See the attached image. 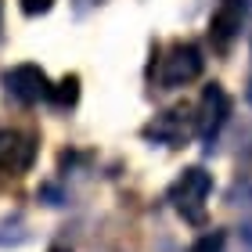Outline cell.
<instances>
[{
  "label": "cell",
  "instance_id": "obj_1",
  "mask_svg": "<svg viewBox=\"0 0 252 252\" xmlns=\"http://www.w3.org/2000/svg\"><path fill=\"white\" fill-rule=\"evenodd\" d=\"M213 194V177L202 166H188L173 184H169V205L184 216L188 223H205V205Z\"/></svg>",
  "mask_w": 252,
  "mask_h": 252
},
{
  "label": "cell",
  "instance_id": "obj_2",
  "mask_svg": "<svg viewBox=\"0 0 252 252\" xmlns=\"http://www.w3.org/2000/svg\"><path fill=\"white\" fill-rule=\"evenodd\" d=\"M202 51L194 43H173L162 58H158V68H155V83L162 90H177V87H188L202 76Z\"/></svg>",
  "mask_w": 252,
  "mask_h": 252
},
{
  "label": "cell",
  "instance_id": "obj_3",
  "mask_svg": "<svg viewBox=\"0 0 252 252\" xmlns=\"http://www.w3.org/2000/svg\"><path fill=\"white\" fill-rule=\"evenodd\" d=\"M198 133V112L191 105H177V108H166L144 126V137L155 144H166V148H180L188 144L191 137Z\"/></svg>",
  "mask_w": 252,
  "mask_h": 252
},
{
  "label": "cell",
  "instance_id": "obj_4",
  "mask_svg": "<svg viewBox=\"0 0 252 252\" xmlns=\"http://www.w3.org/2000/svg\"><path fill=\"white\" fill-rule=\"evenodd\" d=\"M245 15H249V0H220L209 15V43L216 54H227L234 47V40L242 36V26H245Z\"/></svg>",
  "mask_w": 252,
  "mask_h": 252
},
{
  "label": "cell",
  "instance_id": "obj_5",
  "mask_svg": "<svg viewBox=\"0 0 252 252\" xmlns=\"http://www.w3.org/2000/svg\"><path fill=\"white\" fill-rule=\"evenodd\" d=\"M36 162V141L18 130H0V180H18Z\"/></svg>",
  "mask_w": 252,
  "mask_h": 252
},
{
  "label": "cell",
  "instance_id": "obj_6",
  "mask_svg": "<svg viewBox=\"0 0 252 252\" xmlns=\"http://www.w3.org/2000/svg\"><path fill=\"white\" fill-rule=\"evenodd\" d=\"M194 112H198V137L213 148V141L220 137L227 116H231V97H227V90L220 83H209L202 90V101H198Z\"/></svg>",
  "mask_w": 252,
  "mask_h": 252
},
{
  "label": "cell",
  "instance_id": "obj_7",
  "mask_svg": "<svg viewBox=\"0 0 252 252\" xmlns=\"http://www.w3.org/2000/svg\"><path fill=\"white\" fill-rule=\"evenodd\" d=\"M4 87L11 97H18L22 105H36V101H47L51 97V79L40 65H15L4 72Z\"/></svg>",
  "mask_w": 252,
  "mask_h": 252
},
{
  "label": "cell",
  "instance_id": "obj_8",
  "mask_svg": "<svg viewBox=\"0 0 252 252\" xmlns=\"http://www.w3.org/2000/svg\"><path fill=\"white\" fill-rule=\"evenodd\" d=\"M51 101L58 108H72L79 101V76H65L58 87H51Z\"/></svg>",
  "mask_w": 252,
  "mask_h": 252
},
{
  "label": "cell",
  "instance_id": "obj_9",
  "mask_svg": "<svg viewBox=\"0 0 252 252\" xmlns=\"http://www.w3.org/2000/svg\"><path fill=\"white\" fill-rule=\"evenodd\" d=\"M191 252H223V234L220 231H213V234H202L198 242H194Z\"/></svg>",
  "mask_w": 252,
  "mask_h": 252
},
{
  "label": "cell",
  "instance_id": "obj_10",
  "mask_svg": "<svg viewBox=\"0 0 252 252\" xmlns=\"http://www.w3.org/2000/svg\"><path fill=\"white\" fill-rule=\"evenodd\" d=\"M18 4H22L26 15H43V11H51L54 0H18Z\"/></svg>",
  "mask_w": 252,
  "mask_h": 252
},
{
  "label": "cell",
  "instance_id": "obj_11",
  "mask_svg": "<svg viewBox=\"0 0 252 252\" xmlns=\"http://www.w3.org/2000/svg\"><path fill=\"white\" fill-rule=\"evenodd\" d=\"M51 252H68V249H62V245H54V249H51Z\"/></svg>",
  "mask_w": 252,
  "mask_h": 252
},
{
  "label": "cell",
  "instance_id": "obj_12",
  "mask_svg": "<svg viewBox=\"0 0 252 252\" xmlns=\"http://www.w3.org/2000/svg\"><path fill=\"white\" fill-rule=\"evenodd\" d=\"M0 26H4V7H0Z\"/></svg>",
  "mask_w": 252,
  "mask_h": 252
},
{
  "label": "cell",
  "instance_id": "obj_13",
  "mask_svg": "<svg viewBox=\"0 0 252 252\" xmlns=\"http://www.w3.org/2000/svg\"><path fill=\"white\" fill-rule=\"evenodd\" d=\"M249 101H252V83H249Z\"/></svg>",
  "mask_w": 252,
  "mask_h": 252
}]
</instances>
